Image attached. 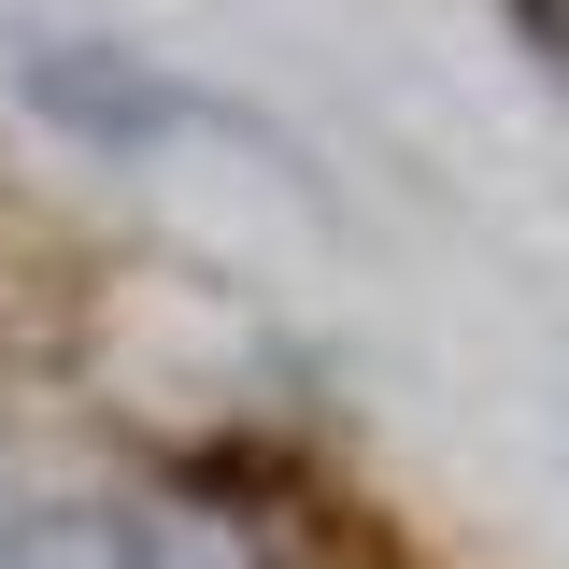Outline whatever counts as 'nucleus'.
<instances>
[{"instance_id":"nucleus-1","label":"nucleus","mask_w":569,"mask_h":569,"mask_svg":"<svg viewBox=\"0 0 569 569\" xmlns=\"http://www.w3.org/2000/svg\"><path fill=\"white\" fill-rule=\"evenodd\" d=\"M14 100L43 129H71L86 157H142V142L200 129V86L142 43H114V29H14Z\"/></svg>"},{"instance_id":"nucleus-2","label":"nucleus","mask_w":569,"mask_h":569,"mask_svg":"<svg viewBox=\"0 0 569 569\" xmlns=\"http://www.w3.org/2000/svg\"><path fill=\"white\" fill-rule=\"evenodd\" d=\"M0 569H213V541L142 498H29L0 512Z\"/></svg>"}]
</instances>
